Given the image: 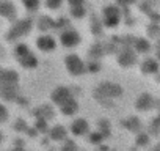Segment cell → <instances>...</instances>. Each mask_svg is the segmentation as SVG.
<instances>
[{
    "label": "cell",
    "instance_id": "6da1fadb",
    "mask_svg": "<svg viewBox=\"0 0 160 151\" xmlns=\"http://www.w3.org/2000/svg\"><path fill=\"white\" fill-rule=\"evenodd\" d=\"M122 95V88L116 84H112V82H104L101 85L96 87L94 90V98L99 99V101H105V99H112V98H118Z\"/></svg>",
    "mask_w": 160,
    "mask_h": 151
},
{
    "label": "cell",
    "instance_id": "7a4b0ae2",
    "mask_svg": "<svg viewBox=\"0 0 160 151\" xmlns=\"http://www.w3.org/2000/svg\"><path fill=\"white\" fill-rule=\"evenodd\" d=\"M66 68H68V71L71 72V74H74V76H80V74H83V72H87L88 71V66L80 60V57H77V55H68L66 57Z\"/></svg>",
    "mask_w": 160,
    "mask_h": 151
},
{
    "label": "cell",
    "instance_id": "3957f363",
    "mask_svg": "<svg viewBox=\"0 0 160 151\" xmlns=\"http://www.w3.org/2000/svg\"><path fill=\"white\" fill-rule=\"evenodd\" d=\"M121 18V11L116 5H108L104 8V24L107 27H116Z\"/></svg>",
    "mask_w": 160,
    "mask_h": 151
},
{
    "label": "cell",
    "instance_id": "277c9868",
    "mask_svg": "<svg viewBox=\"0 0 160 151\" xmlns=\"http://www.w3.org/2000/svg\"><path fill=\"white\" fill-rule=\"evenodd\" d=\"M30 29H32V22H30V19H27V21H19V22L10 30V33H8V39H14V38L24 36V35H27V33L30 32Z\"/></svg>",
    "mask_w": 160,
    "mask_h": 151
},
{
    "label": "cell",
    "instance_id": "5b68a950",
    "mask_svg": "<svg viewBox=\"0 0 160 151\" xmlns=\"http://www.w3.org/2000/svg\"><path fill=\"white\" fill-rule=\"evenodd\" d=\"M50 99H52V102L53 104H57V106H63V104H66L69 99H72L71 98V91L68 90V88H64V87H58V88H55L53 90V93L50 95Z\"/></svg>",
    "mask_w": 160,
    "mask_h": 151
},
{
    "label": "cell",
    "instance_id": "8992f818",
    "mask_svg": "<svg viewBox=\"0 0 160 151\" xmlns=\"http://www.w3.org/2000/svg\"><path fill=\"white\" fill-rule=\"evenodd\" d=\"M60 39H61L63 46L72 47V46H77L80 43V35L74 30H63L61 35H60Z\"/></svg>",
    "mask_w": 160,
    "mask_h": 151
},
{
    "label": "cell",
    "instance_id": "52a82bcc",
    "mask_svg": "<svg viewBox=\"0 0 160 151\" xmlns=\"http://www.w3.org/2000/svg\"><path fill=\"white\" fill-rule=\"evenodd\" d=\"M135 60H137V55H135V52H133L132 49H129V47L122 49L121 54L118 55V61H119L121 66H132V65H135Z\"/></svg>",
    "mask_w": 160,
    "mask_h": 151
},
{
    "label": "cell",
    "instance_id": "ba28073f",
    "mask_svg": "<svg viewBox=\"0 0 160 151\" xmlns=\"http://www.w3.org/2000/svg\"><path fill=\"white\" fill-rule=\"evenodd\" d=\"M18 81H19V76L13 69H2V72H0V82H2V85H16Z\"/></svg>",
    "mask_w": 160,
    "mask_h": 151
},
{
    "label": "cell",
    "instance_id": "9c48e42d",
    "mask_svg": "<svg viewBox=\"0 0 160 151\" xmlns=\"http://www.w3.org/2000/svg\"><path fill=\"white\" fill-rule=\"evenodd\" d=\"M88 121L87 120H83V118H77L75 121H72V124H71V132L74 134V135H83V134H87L88 132Z\"/></svg>",
    "mask_w": 160,
    "mask_h": 151
},
{
    "label": "cell",
    "instance_id": "30bf717a",
    "mask_svg": "<svg viewBox=\"0 0 160 151\" xmlns=\"http://www.w3.org/2000/svg\"><path fill=\"white\" fill-rule=\"evenodd\" d=\"M152 106H154V99H152L151 95H148V93H141V95L137 98L135 107H137L138 110H149Z\"/></svg>",
    "mask_w": 160,
    "mask_h": 151
},
{
    "label": "cell",
    "instance_id": "8fae6325",
    "mask_svg": "<svg viewBox=\"0 0 160 151\" xmlns=\"http://www.w3.org/2000/svg\"><path fill=\"white\" fill-rule=\"evenodd\" d=\"M0 14L3 18H7L8 21H14L16 19V8L13 7V3L2 2L0 3Z\"/></svg>",
    "mask_w": 160,
    "mask_h": 151
},
{
    "label": "cell",
    "instance_id": "7c38bea8",
    "mask_svg": "<svg viewBox=\"0 0 160 151\" xmlns=\"http://www.w3.org/2000/svg\"><path fill=\"white\" fill-rule=\"evenodd\" d=\"M0 93H2V98L7 99V101H16V99H19L18 98V87L16 85H2Z\"/></svg>",
    "mask_w": 160,
    "mask_h": 151
},
{
    "label": "cell",
    "instance_id": "4fadbf2b",
    "mask_svg": "<svg viewBox=\"0 0 160 151\" xmlns=\"http://www.w3.org/2000/svg\"><path fill=\"white\" fill-rule=\"evenodd\" d=\"M36 46H38V49H41V50L47 52V50H52V49H55V39H53L52 36H47V35H44V36L38 38V41H36Z\"/></svg>",
    "mask_w": 160,
    "mask_h": 151
},
{
    "label": "cell",
    "instance_id": "5bb4252c",
    "mask_svg": "<svg viewBox=\"0 0 160 151\" xmlns=\"http://www.w3.org/2000/svg\"><path fill=\"white\" fill-rule=\"evenodd\" d=\"M157 71H158V63H157V60L148 58V60L143 61V65H141V72H144V74H154V72H157Z\"/></svg>",
    "mask_w": 160,
    "mask_h": 151
},
{
    "label": "cell",
    "instance_id": "9a60e30c",
    "mask_svg": "<svg viewBox=\"0 0 160 151\" xmlns=\"http://www.w3.org/2000/svg\"><path fill=\"white\" fill-rule=\"evenodd\" d=\"M35 115L38 118H44V120H52L53 118V110L50 106H41L39 109H35Z\"/></svg>",
    "mask_w": 160,
    "mask_h": 151
},
{
    "label": "cell",
    "instance_id": "2e32d148",
    "mask_svg": "<svg viewBox=\"0 0 160 151\" xmlns=\"http://www.w3.org/2000/svg\"><path fill=\"white\" fill-rule=\"evenodd\" d=\"M61 112L64 113V115H74L77 110H78V104H77V101L75 99H69L66 104H63L61 107Z\"/></svg>",
    "mask_w": 160,
    "mask_h": 151
},
{
    "label": "cell",
    "instance_id": "e0dca14e",
    "mask_svg": "<svg viewBox=\"0 0 160 151\" xmlns=\"http://www.w3.org/2000/svg\"><path fill=\"white\" fill-rule=\"evenodd\" d=\"M122 124H124L129 131H132V132H138V131L141 129V121H140L137 117H132V118L124 120V121H122Z\"/></svg>",
    "mask_w": 160,
    "mask_h": 151
},
{
    "label": "cell",
    "instance_id": "ac0fdd59",
    "mask_svg": "<svg viewBox=\"0 0 160 151\" xmlns=\"http://www.w3.org/2000/svg\"><path fill=\"white\" fill-rule=\"evenodd\" d=\"M71 13L74 18H83L87 11L82 2H71Z\"/></svg>",
    "mask_w": 160,
    "mask_h": 151
},
{
    "label": "cell",
    "instance_id": "d6986e66",
    "mask_svg": "<svg viewBox=\"0 0 160 151\" xmlns=\"http://www.w3.org/2000/svg\"><path fill=\"white\" fill-rule=\"evenodd\" d=\"M49 135H50L52 140H63L66 137V129L63 126H53L49 131Z\"/></svg>",
    "mask_w": 160,
    "mask_h": 151
},
{
    "label": "cell",
    "instance_id": "ffe728a7",
    "mask_svg": "<svg viewBox=\"0 0 160 151\" xmlns=\"http://www.w3.org/2000/svg\"><path fill=\"white\" fill-rule=\"evenodd\" d=\"M14 55L18 57V60L21 61L22 58H25L27 55H30V49L25 46V44H19L16 49H14Z\"/></svg>",
    "mask_w": 160,
    "mask_h": 151
},
{
    "label": "cell",
    "instance_id": "44dd1931",
    "mask_svg": "<svg viewBox=\"0 0 160 151\" xmlns=\"http://www.w3.org/2000/svg\"><path fill=\"white\" fill-rule=\"evenodd\" d=\"M98 126H99V132L104 135V138L110 135V123H108V120H104V118L99 120L98 121Z\"/></svg>",
    "mask_w": 160,
    "mask_h": 151
},
{
    "label": "cell",
    "instance_id": "7402d4cb",
    "mask_svg": "<svg viewBox=\"0 0 160 151\" xmlns=\"http://www.w3.org/2000/svg\"><path fill=\"white\" fill-rule=\"evenodd\" d=\"M149 47H151V44H149L148 39H144V38H138V39L135 41V49H137V52H148Z\"/></svg>",
    "mask_w": 160,
    "mask_h": 151
},
{
    "label": "cell",
    "instance_id": "603a6c76",
    "mask_svg": "<svg viewBox=\"0 0 160 151\" xmlns=\"http://www.w3.org/2000/svg\"><path fill=\"white\" fill-rule=\"evenodd\" d=\"M21 65H22L24 68H35V66L38 65V60H36V57H35L33 54H30V55H27L25 58L21 60Z\"/></svg>",
    "mask_w": 160,
    "mask_h": 151
},
{
    "label": "cell",
    "instance_id": "cb8c5ba5",
    "mask_svg": "<svg viewBox=\"0 0 160 151\" xmlns=\"http://www.w3.org/2000/svg\"><path fill=\"white\" fill-rule=\"evenodd\" d=\"M148 142H149V135L148 134H144V132L137 134V138H135L137 146H144V145H148Z\"/></svg>",
    "mask_w": 160,
    "mask_h": 151
},
{
    "label": "cell",
    "instance_id": "d4e9b609",
    "mask_svg": "<svg viewBox=\"0 0 160 151\" xmlns=\"http://www.w3.org/2000/svg\"><path fill=\"white\" fill-rule=\"evenodd\" d=\"M38 27H39L41 30H47V29H50V27H55V24H53L49 18H41V19H39Z\"/></svg>",
    "mask_w": 160,
    "mask_h": 151
},
{
    "label": "cell",
    "instance_id": "484cf974",
    "mask_svg": "<svg viewBox=\"0 0 160 151\" xmlns=\"http://www.w3.org/2000/svg\"><path fill=\"white\" fill-rule=\"evenodd\" d=\"M36 131H39V132H46V131H47V120H44V118H38V120H36Z\"/></svg>",
    "mask_w": 160,
    "mask_h": 151
},
{
    "label": "cell",
    "instance_id": "4316f807",
    "mask_svg": "<svg viewBox=\"0 0 160 151\" xmlns=\"http://www.w3.org/2000/svg\"><path fill=\"white\" fill-rule=\"evenodd\" d=\"M24 7H25L27 10L33 11V10H38V8H39V2H36V0H25Z\"/></svg>",
    "mask_w": 160,
    "mask_h": 151
},
{
    "label": "cell",
    "instance_id": "83f0119b",
    "mask_svg": "<svg viewBox=\"0 0 160 151\" xmlns=\"http://www.w3.org/2000/svg\"><path fill=\"white\" fill-rule=\"evenodd\" d=\"M102 140H104V135H102L101 132H93V134H90V142H91V143H102Z\"/></svg>",
    "mask_w": 160,
    "mask_h": 151
},
{
    "label": "cell",
    "instance_id": "f1b7e54d",
    "mask_svg": "<svg viewBox=\"0 0 160 151\" xmlns=\"http://www.w3.org/2000/svg\"><path fill=\"white\" fill-rule=\"evenodd\" d=\"M61 151H77V146H75V143L72 140H66L63 148H61Z\"/></svg>",
    "mask_w": 160,
    "mask_h": 151
},
{
    "label": "cell",
    "instance_id": "f546056e",
    "mask_svg": "<svg viewBox=\"0 0 160 151\" xmlns=\"http://www.w3.org/2000/svg\"><path fill=\"white\" fill-rule=\"evenodd\" d=\"M148 33H149L151 36H154V35H158V33H160V27H158V25H155V24H152V25H149V29H148Z\"/></svg>",
    "mask_w": 160,
    "mask_h": 151
},
{
    "label": "cell",
    "instance_id": "4dcf8cb0",
    "mask_svg": "<svg viewBox=\"0 0 160 151\" xmlns=\"http://www.w3.org/2000/svg\"><path fill=\"white\" fill-rule=\"evenodd\" d=\"M60 2H58V0H49V2L46 3V7L47 8H50V10H57V8H60Z\"/></svg>",
    "mask_w": 160,
    "mask_h": 151
},
{
    "label": "cell",
    "instance_id": "1f68e13d",
    "mask_svg": "<svg viewBox=\"0 0 160 151\" xmlns=\"http://www.w3.org/2000/svg\"><path fill=\"white\" fill-rule=\"evenodd\" d=\"M16 131H27V123L24 120H18L16 121Z\"/></svg>",
    "mask_w": 160,
    "mask_h": 151
},
{
    "label": "cell",
    "instance_id": "d6a6232c",
    "mask_svg": "<svg viewBox=\"0 0 160 151\" xmlns=\"http://www.w3.org/2000/svg\"><path fill=\"white\" fill-rule=\"evenodd\" d=\"M0 110H2V117H0V120H2V123H3V121H7V118H8V110H7L5 106L0 107Z\"/></svg>",
    "mask_w": 160,
    "mask_h": 151
},
{
    "label": "cell",
    "instance_id": "836d02e7",
    "mask_svg": "<svg viewBox=\"0 0 160 151\" xmlns=\"http://www.w3.org/2000/svg\"><path fill=\"white\" fill-rule=\"evenodd\" d=\"M99 68H101V66H99L98 63H90V65H88V71H98Z\"/></svg>",
    "mask_w": 160,
    "mask_h": 151
},
{
    "label": "cell",
    "instance_id": "e575fe53",
    "mask_svg": "<svg viewBox=\"0 0 160 151\" xmlns=\"http://www.w3.org/2000/svg\"><path fill=\"white\" fill-rule=\"evenodd\" d=\"M157 57H158V60H160V46H158V50H157Z\"/></svg>",
    "mask_w": 160,
    "mask_h": 151
},
{
    "label": "cell",
    "instance_id": "d590c367",
    "mask_svg": "<svg viewBox=\"0 0 160 151\" xmlns=\"http://www.w3.org/2000/svg\"><path fill=\"white\" fill-rule=\"evenodd\" d=\"M130 151H137V149H135V148H132V149H130Z\"/></svg>",
    "mask_w": 160,
    "mask_h": 151
},
{
    "label": "cell",
    "instance_id": "8d00e7d4",
    "mask_svg": "<svg viewBox=\"0 0 160 151\" xmlns=\"http://www.w3.org/2000/svg\"><path fill=\"white\" fill-rule=\"evenodd\" d=\"M155 151H160V148H155Z\"/></svg>",
    "mask_w": 160,
    "mask_h": 151
},
{
    "label": "cell",
    "instance_id": "74e56055",
    "mask_svg": "<svg viewBox=\"0 0 160 151\" xmlns=\"http://www.w3.org/2000/svg\"><path fill=\"white\" fill-rule=\"evenodd\" d=\"M157 81H158V82H160V77H158V79H157Z\"/></svg>",
    "mask_w": 160,
    "mask_h": 151
}]
</instances>
